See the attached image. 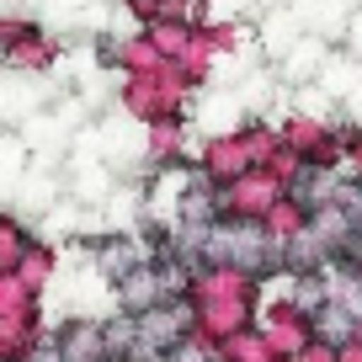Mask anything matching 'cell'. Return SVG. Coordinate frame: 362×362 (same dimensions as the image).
<instances>
[]
</instances>
